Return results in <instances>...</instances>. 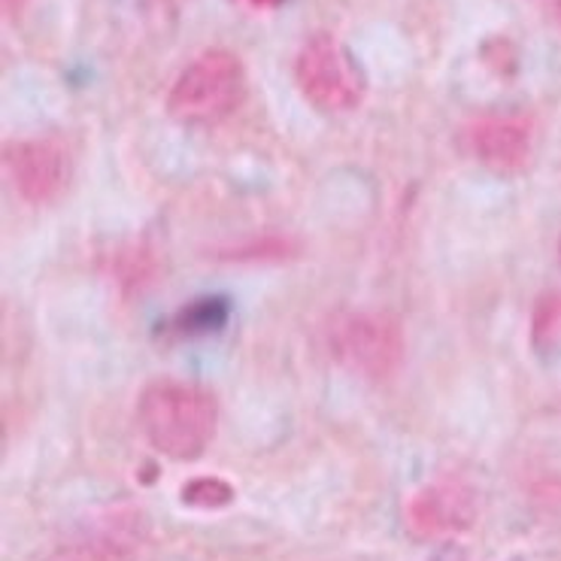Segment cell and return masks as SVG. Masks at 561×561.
Wrapping results in <instances>:
<instances>
[{"label":"cell","instance_id":"1","mask_svg":"<svg viewBox=\"0 0 561 561\" xmlns=\"http://www.w3.org/2000/svg\"><path fill=\"white\" fill-rule=\"evenodd\" d=\"M146 444L173 461H195L219 431L216 394L185 379H152L137 401Z\"/></svg>","mask_w":561,"mask_h":561},{"label":"cell","instance_id":"2","mask_svg":"<svg viewBox=\"0 0 561 561\" xmlns=\"http://www.w3.org/2000/svg\"><path fill=\"white\" fill-rule=\"evenodd\" d=\"M249 77L243 61L231 49L201 53L176 77L168 92V116L185 128H213L243 106Z\"/></svg>","mask_w":561,"mask_h":561},{"label":"cell","instance_id":"3","mask_svg":"<svg viewBox=\"0 0 561 561\" xmlns=\"http://www.w3.org/2000/svg\"><path fill=\"white\" fill-rule=\"evenodd\" d=\"M295 82L316 110L331 116L353 113L367 94L365 67L334 34H313L300 46L295 55Z\"/></svg>","mask_w":561,"mask_h":561},{"label":"cell","instance_id":"4","mask_svg":"<svg viewBox=\"0 0 561 561\" xmlns=\"http://www.w3.org/2000/svg\"><path fill=\"white\" fill-rule=\"evenodd\" d=\"M328 346L355 377L382 382L404 362V334L401 322L382 310H353L343 313L328 328Z\"/></svg>","mask_w":561,"mask_h":561},{"label":"cell","instance_id":"5","mask_svg":"<svg viewBox=\"0 0 561 561\" xmlns=\"http://www.w3.org/2000/svg\"><path fill=\"white\" fill-rule=\"evenodd\" d=\"M3 168L27 204H53L70 183V156L55 137H31L3 146Z\"/></svg>","mask_w":561,"mask_h":561},{"label":"cell","instance_id":"6","mask_svg":"<svg viewBox=\"0 0 561 561\" xmlns=\"http://www.w3.org/2000/svg\"><path fill=\"white\" fill-rule=\"evenodd\" d=\"M468 149L483 168L501 176H516L535 152L531 122L523 116H483L468 125Z\"/></svg>","mask_w":561,"mask_h":561},{"label":"cell","instance_id":"7","mask_svg":"<svg viewBox=\"0 0 561 561\" xmlns=\"http://www.w3.org/2000/svg\"><path fill=\"white\" fill-rule=\"evenodd\" d=\"M477 523V495L456 480L425 485L407 504V525L419 537H446L468 531Z\"/></svg>","mask_w":561,"mask_h":561},{"label":"cell","instance_id":"8","mask_svg":"<svg viewBox=\"0 0 561 561\" xmlns=\"http://www.w3.org/2000/svg\"><path fill=\"white\" fill-rule=\"evenodd\" d=\"M531 350L547 362L561 358V291L537 300L531 313Z\"/></svg>","mask_w":561,"mask_h":561},{"label":"cell","instance_id":"9","mask_svg":"<svg viewBox=\"0 0 561 561\" xmlns=\"http://www.w3.org/2000/svg\"><path fill=\"white\" fill-rule=\"evenodd\" d=\"M228 319V304L222 298H197L185 304L183 310L173 319V331L183 337H197V334H209L219 331Z\"/></svg>","mask_w":561,"mask_h":561},{"label":"cell","instance_id":"10","mask_svg":"<svg viewBox=\"0 0 561 561\" xmlns=\"http://www.w3.org/2000/svg\"><path fill=\"white\" fill-rule=\"evenodd\" d=\"M46 561H128V543L116 535L94 537V540L55 552Z\"/></svg>","mask_w":561,"mask_h":561},{"label":"cell","instance_id":"11","mask_svg":"<svg viewBox=\"0 0 561 561\" xmlns=\"http://www.w3.org/2000/svg\"><path fill=\"white\" fill-rule=\"evenodd\" d=\"M183 501L188 507L219 510L234 501V489L225 480H216V477H195L183 485Z\"/></svg>","mask_w":561,"mask_h":561},{"label":"cell","instance_id":"12","mask_svg":"<svg viewBox=\"0 0 561 561\" xmlns=\"http://www.w3.org/2000/svg\"><path fill=\"white\" fill-rule=\"evenodd\" d=\"M483 58L485 65L492 67L495 73H501V77H510V73L516 70V49L510 46L507 39H489L483 46Z\"/></svg>","mask_w":561,"mask_h":561},{"label":"cell","instance_id":"13","mask_svg":"<svg viewBox=\"0 0 561 561\" xmlns=\"http://www.w3.org/2000/svg\"><path fill=\"white\" fill-rule=\"evenodd\" d=\"M434 561H468V559H465V549L461 547H446Z\"/></svg>","mask_w":561,"mask_h":561},{"label":"cell","instance_id":"14","mask_svg":"<svg viewBox=\"0 0 561 561\" xmlns=\"http://www.w3.org/2000/svg\"><path fill=\"white\" fill-rule=\"evenodd\" d=\"M27 3H31V0H3V13L19 15V13H22V10H25Z\"/></svg>","mask_w":561,"mask_h":561},{"label":"cell","instance_id":"15","mask_svg":"<svg viewBox=\"0 0 561 561\" xmlns=\"http://www.w3.org/2000/svg\"><path fill=\"white\" fill-rule=\"evenodd\" d=\"M252 7H264V10H271V7H279L283 0H249Z\"/></svg>","mask_w":561,"mask_h":561},{"label":"cell","instance_id":"16","mask_svg":"<svg viewBox=\"0 0 561 561\" xmlns=\"http://www.w3.org/2000/svg\"><path fill=\"white\" fill-rule=\"evenodd\" d=\"M556 13H559V22H561V0H556Z\"/></svg>","mask_w":561,"mask_h":561}]
</instances>
